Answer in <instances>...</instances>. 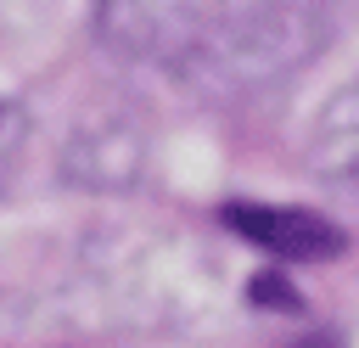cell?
<instances>
[{
  "instance_id": "277c9868",
  "label": "cell",
  "mask_w": 359,
  "mask_h": 348,
  "mask_svg": "<svg viewBox=\"0 0 359 348\" xmlns=\"http://www.w3.org/2000/svg\"><path fill=\"white\" fill-rule=\"evenodd\" d=\"M146 168V129L129 118H95L79 123V135L62 152V180L84 191H123Z\"/></svg>"
},
{
  "instance_id": "3957f363",
  "label": "cell",
  "mask_w": 359,
  "mask_h": 348,
  "mask_svg": "<svg viewBox=\"0 0 359 348\" xmlns=\"http://www.w3.org/2000/svg\"><path fill=\"white\" fill-rule=\"evenodd\" d=\"M219 219H224L241 241H252V247H264V253H275V258H292V264H309V258H337V253H342V230H337L331 219L309 213V208L224 202V208H219Z\"/></svg>"
},
{
  "instance_id": "6da1fadb",
  "label": "cell",
  "mask_w": 359,
  "mask_h": 348,
  "mask_svg": "<svg viewBox=\"0 0 359 348\" xmlns=\"http://www.w3.org/2000/svg\"><path fill=\"white\" fill-rule=\"evenodd\" d=\"M342 11L348 0H208L185 67L224 90H269L337 39Z\"/></svg>"
},
{
  "instance_id": "5b68a950",
  "label": "cell",
  "mask_w": 359,
  "mask_h": 348,
  "mask_svg": "<svg viewBox=\"0 0 359 348\" xmlns=\"http://www.w3.org/2000/svg\"><path fill=\"white\" fill-rule=\"evenodd\" d=\"M309 157H314V174L353 191L359 196V84L337 90L320 118H314V135H309Z\"/></svg>"
},
{
  "instance_id": "52a82bcc",
  "label": "cell",
  "mask_w": 359,
  "mask_h": 348,
  "mask_svg": "<svg viewBox=\"0 0 359 348\" xmlns=\"http://www.w3.org/2000/svg\"><path fill=\"white\" fill-rule=\"evenodd\" d=\"M280 348H342L337 337H297V342H280Z\"/></svg>"
},
{
  "instance_id": "7a4b0ae2",
  "label": "cell",
  "mask_w": 359,
  "mask_h": 348,
  "mask_svg": "<svg viewBox=\"0 0 359 348\" xmlns=\"http://www.w3.org/2000/svg\"><path fill=\"white\" fill-rule=\"evenodd\" d=\"M95 28L118 56L185 67L196 45V11L185 0H95Z\"/></svg>"
},
{
  "instance_id": "8992f818",
  "label": "cell",
  "mask_w": 359,
  "mask_h": 348,
  "mask_svg": "<svg viewBox=\"0 0 359 348\" xmlns=\"http://www.w3.org/2000/svg\"><path fill=\"white\" fill-rule=\"evenodd\" d=\"M22 146H28V107L0 95V191L11 185V174L22 163Z\"/></svg>"
}]
</instances>
